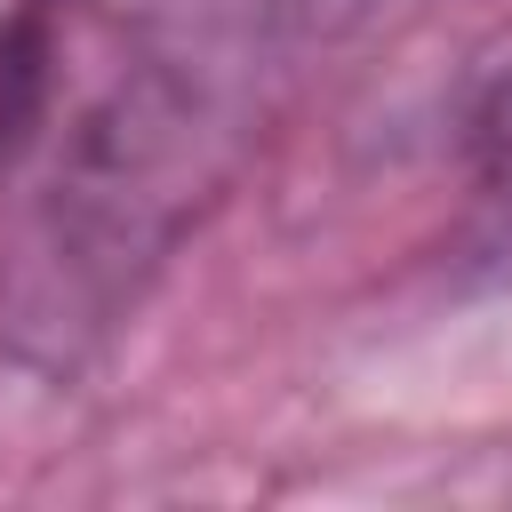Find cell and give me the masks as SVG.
<instances>
[]
</instances>
